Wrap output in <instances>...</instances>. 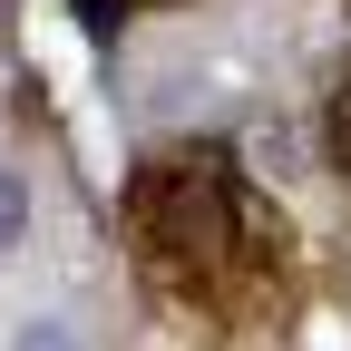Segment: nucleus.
<instances>
[{
  "label": "nucleus",
  "mask_w": 351,
  "mask_h": 351,
  "mask_svg": "<svg viewBox=\"0 0 351 351\" xmlns=\"http://www.w3.org/2000/svg\"><path fill=\"white\" fill-rule=\"evenodd\" d=\"M20 351H78V341H69L59 313H29V322H20Z\"/></svg>",
  "instance_id": "nucleus-3"
},
{
  "label": "nucleus",
  "mask_w": 351,
  "mask_h": 351,
  "mask_svg": "<svg viewBox=\"0 0 351 351\" xmlns=\"http://www.w3.org/2000/svg\"><path fill=\"white\" fill-rule=\"evenodd\" d=\"M29 244V186H20V166H0V254H20Z\"/></svg>",
  "instance_id": "nucleus-2"
},
{
  "label": "nucleus",
  "mask_w": 351,
  "mask_h": 351,
  "mask_svg": "<svg viewBox=\"0 0 351 351\" xmlns=\"http://www.w3.org/2000/svg\"><path fill=\"white\" fill-rule=\"evenodd\" d=\"M137 215H147V234L166 244V254H186V263H205V254H225L234 244V186L225 176H205V166H147L137 176Z\"/></svg>",
  "instance_id": "nucleus-1"
}]
</instances>
